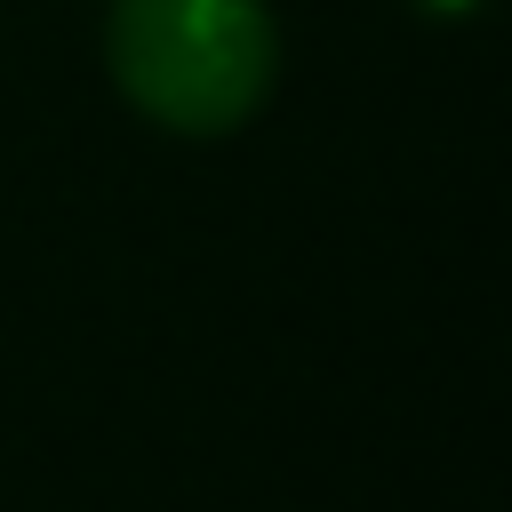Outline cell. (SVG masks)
Returning <instances> with one entry per match:
<instances>
[{
    "mask_svg": "<svg viewBox=\"0 0 512 512\" xmlns=\"http://www.w3.org/2000/svg\"><path fill=\"white\" fill-rule=\"evenodd\" d=\"M104 64L120 96L176 136H232L280 72L264 0H112Z\"/></svg>",
    "mask_w": 512,
    "mask_h": 512,
    "instance_id": "6da1fadb",
    "label": "cell"
},
{
    "mask_svg": "<svg viewBox=\"0 0 512 512\" xmlns=\"http://www.w3.org/2000/svg\"><path fill=\"white\" fill-rule=\"evenodd\" d=\"M416 16H432V24H464V16H480L488 0H408Z\"/></svg>",
    "mask_w": 512,
    "mask_h": 512,
    "instance_id": "7a4b0ae2",
    "label": "cell"
}]
</instances>
